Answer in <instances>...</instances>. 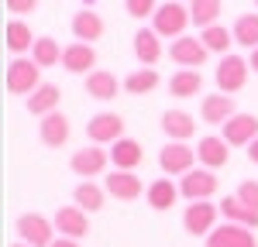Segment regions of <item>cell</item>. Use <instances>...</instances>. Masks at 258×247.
I'll return each instance as SVG.
<instances>
[{
	"label": "cell",
	"mask_w": 258,
	"mask_h": 247,
	"mask_svg": "<svg viewBox=\"0 0 258 247\" xmlns=\"http://www.w3.org/2000/svg\"><path fill=\"white\" fill-rule=\"evenodd\" d=\"M4 82H7V93L11 96H31L35 89L41 86V69L31 55L24 59H11L7 72H4Z\"/></svg>",
	"instance_id": "obj_2"
},
{
	"label": "cell",
	"mask_w": 258,
	"mask_h": 247,
	"mask_svg": "<svg viewBox=\"0 0 258 247\" xmlns=\"http://www.w3.org/2000/svg\"><path fill=\"white\" fill-rule=\"evenodd\" d=\"M145 158V151H141V144L135 138H120L117 144H110V162L117 172H135Z\"/></svg>",
	"instance_id": "obj_23"
},
{
	"label": "cell",
	"mask_w": 258,
	"mask_h": 247,
	"mask_svg": "<svg viewBox=\"0 0 258 247\" xmlns=\"http://www.w3.org/2000/svg\"><path fill=\"white\" fill-rule=\"evenodd\" d=\"M207 55H210V48L200 38H189V35H182L179 41L169 45V59L176 62L179 69H200L207 62Z\"/></svg>",
	"instance_id": "obj_10"
},
{
	"label": "cell",
	"mask_w": 258,
	"mask_h": 247,
	"mask_svg": "<svg viewBox=\"0 0 258 247\" xmlns=\"http://www.w3.org/2000/svg\"><path fill=\"white\" fill-rule=\"evenodd\" d=\"M73 35H76V41H83V45L100 41L103 38V18H100L97 11H80V14L73 18Z\"/></svg>",
	"instance_id": "obj_25"
},
{
	"label": "cell",
	"mask_w": 258,
	"mask_h": 247,
	"mask_svg": "<svg viewBox=\"0 0 258 247\" xmlns=\"http://www.w3.org/2000/svg\"><path fill=\"white\" fill-rule=\"evenodd\" d=\"M220 138L231 148H248L258 138V117L255 113H234L231 120L220 127Z\"/></svg>",
	"instance_id": "obj_11"
},
{
	"label": "cell",
	"mask_w": 258,
	"mask_h": 247,
	"mask_svg": "<svg viewBox=\"0 0 258 247\" xmlns=\"http://www.w3.org/2000/svg\"><path fill=\"white\" fill-rule=\"evenodd\" d=\"M35 41H38V38L31 35V28H28L21 18L7 21V52H11L14 59H24V52H31Z\"/></svg>",
	"instance_id": "obj_24"
},
{
	"label": "cell",
	"mask_w": 258,
	"mask_h": 247,
	"mask_svg": "<svg viewBox=\"0 0 258 247\" xmlns=\"http://www.w3.org/2000/svg\"><path fill=\"white\" fill-rule=\"evenodd\" d=\"M248 162H251V165H258V138H255L251 144H248Z\"/></svg>",
	"instance_id": "obj_38"
},
{
	"label": "cell",
	"mask_w": 258,
	"mask_h": 247,
	"mask_svg": "<svg viewBox=\"0 0 258 247\" xmlns=\"http://www.w3.org/2000/svg\"><path fill=\"white\" fill-rule=\"evenodd\" d=\"M220 0H193L189 4V18H193V24H197L200 31H207V28H214V24H220Z\"/></svg>",
	"instance_id": "obj_30"
},
{
	"label": "cell",
	"mask_w": 258,
	"mask_h": 247,
	"mask_svg": "<svg viewBox=\"0 0 258 247\" xmlns=\"http://www.w3.org/2000/svg\"><path fill=\"white\" fill-rule=\"evenodd\" d=\"M11 247H28V244H24V240H18V244H11Z\"/></svg>",
	"instance_id": "obj_41"
},
{
	"label": "cell",
	"mask_w": 258,
	"mask_h": 247,
	"mask_svg": "<svg viewBox=\"0 0 258 247\" xmlns=\"http://www.w3.org/2000/svg\"><path fill=\"white\" fill-rule=\"evenodd\" d=\"M103 182H107V196H114L120 203H131V199L141 196V179L135 172H117V168H114Z\"/></svg>",
	"instance_id": "obj_19"
},
{
	"label": "cell",
	"mask_w": 258,
	"mask_h": 247,
	"mask_svg": "<svg viewBox=\"0 0 258 247\" xmlns=\"http://www.w3.org/2000/svg\"><path fill=\"white\" fill-rule=\"evenodd\" d=\"M234 113H238L234 110V100L224 96V93H210V96H203V103H200V117L207 124H217V127H224Z\"/></svg>",
	"instance_id": "obj_20"
},
{
	"label": "cell",
	"mask_w": 258,
	"mask_h": 247,
	"mask_svg": "<svg viewBox=\"0 0 258 247\" xmlns=\"http://www.w3.org/2000/svg\"><path fill=\"white\" fill-rule=\"evenodd\" d=\"M69 134H73V127H69V117L55 110V113H48L45 120L38 124V138L45 148H62V144L69 141Z\"/></svg>",
	"instance_id": "obj_17"
},
{
	"label": "cell",
	"mask_w": 258,
	"mask_h": 247,
	"mask_svg": "<svg viewBox=\"0 0 258 247\" xmlns=\"http://www.w3.org/2000/svg\"><path fill=\"white\" fill-rule=\"evenodd\" d=\"M193 24L189 18V7L186 4H179V0H169V4H159V11H155V18H152V31L159 35V38H169V41H179L186 35V28Z\"/></svg>",
	"instance_id": "obj_1"
},
{
	"label": "cell",
	"mask_w": 258,
	"mask_h": 247,
	"mask_svg": "<svg viewBox=\"0 0 258 247\" xmlns=\"http://www.w3.org/2000/svg\"><path fill=\"white\" fill-rule=\"evenodd\" d=\"M255 4H258V0H255Z\"/></svg>",
	"instance_id": "obj_43"
},
{
	"label": "cell",
	"mask_w": 258,
	"mask_h": 247,
	"mask_svg": "<svg viewBox=\"0 0 258 247\" xmlns=\"http://www.w3.org/2000/svg\"><path fill=\"white\" fill-rule=\"evenodd\" d=\"M162 131H165L169 141L186 144L197 134V120H193V113H186V110H165V113H162Z\"/></svg>",
	"instance_id": "obj_18"
},
{
	"label": "cell",
	"mask_w": 258,
	"mask_h": 247,
	"mask_svg": "<svg viewBox=\"0 0 258 247\" xmlns=\"http://www.w3.org/2000/svg\"><path fill=\"white\" fill-rule=\"evenodd\" d=\"M248 65H251V72H258V48L251 52V62H248Z\"/></svg>",
	"instance_id": "obj_40"
},
{
	"label": "cell",
	"mask_w": 258,
	"mask_h": 247,
	"mask_svg": "<svg viewBox=\"0 0 258 247\" xmlns=\"http://www.w3.org/2000/svg\"><path fill=\"white\" fill-rule=\"evenodd\" d=\"M124 89H127L131 96H145V93L159 89V72H155V69H138V72H127Z\"/></svg>",
	"instance_id": "obj_33"
},
{
	"label": "cell",
	"mask_w": 258,
	"mask_h": 247,
	"mask_svg": "<svg viewBox=\"0 0 258 247\" xmlns=\"http://www.w3.org/2000/svg\"><path fill=\"white\" fill-rule=\"evenodd\" d=\"M86 134L93 144H117L124 138V117L114 113V110H103V113H93L90 124H86Z\"/></svg>",
	"instance_id": "obj_8"
},
{
	"label": "cell",
	"mask_w": 258,
	"mask_h": 247,
	"mask_svg": "<svg viewBox=\"0 0 258 247\" xmlns=\"http://www.w3.org/2000/svg\"><path fill=\"white\" fill-rule=\"evenodd\" d=\"M231 35H234V45H244V48H258V14H241L234 21V28H231Z\"/></svg>",
	"instance_id": "obj_32"
},
{
	"label": "cell",
	"mask_w": 258,
	"mask_h": 247,
	"mask_svg": "<svg viewBox=\"0 0 258 247\" xmlns=\"http://www.w3.org/2000/svg\"><path fill=\"white\" fill-rule=\"evenodd\" d=\"M200 41L210 48V52H220V55H231V45H234V35L224 28V24H214L207 31H200Z\"/></svg>",
	"instance_id": "obj_34"
},
{
	"label": "cell",
	"mask_w": 258,
	"mask_h": 247,
	"mask_svg": "<svg viewBox=\"0 0 258 247\" xmlns=\"http://www.w3.org/2000/svg\"><path fill=\"white\" fill-rule=\"evenodd\" d=\"M217 216H220V206H214L210 199L189 203L186 209H182V230H186L189 237H210V233L220 226Z\"/></svg>",
	"instance_id": "obj_3"
},
{
	"label": "cell",
	"mask_w": 258,
	"mask_h": 247,
	"mask_svg": "<svg viewBox=\"0 0 258 247\" xmlns=\"http://www.w3.org/2000/svg\"><path fill=\"white\" fill-rule=\"evenodd\" d=\"M73 203L80 206L83 213H97V209H103V203H107V185L80 182L73 189Z\"/></svg>",
	"instance_id": "obj_27"
},
{
	"label": "cell",
	"mask_w": 258,
	"mask_h": 247,
	"mask_svg": "<svg viewBox=\"0 0 258 247\" xmlns=\"http://www.w3.org/2000/svg\"><path fill=\"white\" fill-rule=\"evenodd\" d=\"M135 55H138L141 69H155V62L165 55V52H162V38L152 28H141L138 35H135Z\"/></svg>",
	"instance_id": "obj_22"
},
{
	"label": "cell",
	"mask_w": 258,
	"mask_h": 247,
	"mask_svg": "<svg viewBox=\"0 0 258 247\" xmlns=\"http://www.w3.org/2000/svg\"><path fill=\"white\" fill-rule=\"evenodd\" d=\"M234 196H238L251 213H258V182H255V179H244V182L238 185V192H234Z\"/></svg>",
	"instance_id": "obj_36"
},
{
	"label": "cell",
	"mask_w": 258,
	"mask_h": 247,
	"mask_svg": "<svg viewBox=\"0 0 258 247\" xmlns=\"http://www.w3.org/2000/svg\"><path fill=\"white\" fill-rule=\"evenodd\" d=\"M197 162H200L197 151H193L189 144H182V141H169L159 151V165H162V172H165V179H172V175H179V179L189 175Z\"/></svg>",
	"instance_id": "obj_6"
},
{
	"label": "cell",
	"mask_w": 258,
	"mask_h": 247,
	"mask_svg": "<svg viewBox=\"0 0 258 247\" xmlns=\"http://www.w3.org/2000/svg\"><path fill=\"white\" fill-rule=\"evenodd\" d=\"M179 4H193V0H179Z\"/></svg>",
	"instance_id": "obj_42"
},
{
	"label": "cell",
	"mask_w": 258,
	"mask_h": 247,
	"mask_svg": "<svg viewBox=\"0 0 258 247\" xmlns=\"http://www.w3.org/2000/svg\"><path fill=\"white\" fill-rule=\"evenodd\" d=\"M62 69L66 72H73V76H90V72H97V48L93 45H66V52H62Z\"/></svg>",
	"instance_id": "obj_13"
},
{
	"label": "cell",
	"mask_w": 258,
	"mask_h": 247,
	"mask_svg": "<svg viewBox=\"0 0 258 247\" xmlns=\"http://www.w3.org/2000/svg\"><path fill=\"white\" fill-rule=\"evenodd\" d=\"M59 100H62V89L55 86V82H41L38 89L28 96V113L31 117H38V120H45L48 113H55L59 110Z\"/></svg>",
	"instance_id": "obj_16"
},
{
	"label": "cell",
	"mask_w": 258,
	"mask_h": 247,
	"mask_svg": "<svg viewBox=\"0 0 258 247\" xmlns=\"http://www.w3.org/2000/svg\"><path fill=\"white\" fill-rule=\"evenodd\" d=\"M124 11H127V18H155V11H159V4L155 0H124Z\"/></svg>",
	"instance_id": "obj_35"
},
{
	"label": "cell",
	"mask_w": 258,
	"mask_h": 247,
	"mask_svg": "<svg viewBox=\"0 0 258 247\" xmlns=\"http://www.w3.org/2000/svg\"><path fill=\"white\" fill-rule=\"evenodd\" d=\"M207 247H258L255 230L238 223H220L210 237H207Z\"/></svg>",
	"instance_id": "obj_14"
},
{
	"label": "cell",
	"mask_w": 258,
	"mask_h": 247,
	"mask_svg": "<svg viewBox=\"0 0 258 247\" xmlns=\"http://www.w3.org/2000/svg\"><path fill=\"white\" fill-rule=\"evenodd\" d=\"M120 89H124V82H117V76L107 72V69H97V72L86 76V96H93V100H100V103L114 100Z\"/></svg>",
	"instance_id": "obj_21"
},
{
	"label": "cell",
	"mask_w": 258,
	"mask_h": 247,
	"mask_svg": "<svg viewBox=\"0 0 258 247\" xmlns=\"http://www.w3.org/2000/svg\"><path fill=\"white\" fill-rule=\"evenodd\" d=\"M197 158H200V165L203 168H224L227 165V158H231V144L224 141L220 134H210V138H200V144H197Z\"/></svg>",
	"instance_id": "obj_15"
},
{
	"label": "cell",
	"mask_w": 258,
	"mask_h": 247,
	"mask_svg": "<svg viewBox=\"0 0 258 247\" xmlns=\"http://www.w3.org/2000/svg\"><path fill=\"white\" fill-rule=\"evenodd\" d=\"M18 237L28 247H52L55 244V223L41 213H24V216H18Z\"/></svg>",
	"instance_id": "obj_4"
},
{
	"label": "cell",
	"mask_w": 258,
	"mask_h": 247,
	"mask_svg": "<svg viewBox=\"0 0 258 247\" xmlns=\"http://www.w3.org/2000/svg\"><path fill=\"white\" fill-rule=\"evenodd\" d=\"M220 213H224V223H238V226H248V230H255V226H258V213H251L238 196H224Z\"/></svg>",
	"instance_id": "obj_29"
},
{
	"label": "cell",
	"mask_w": 258,
	"mask_h": 247,
	"mask_svg": "<svg viewBox=\"0 0 258 247\" xmlns=\"http://www.w3.org/2000/svg\"><path fill=\"white\" fill-rule=\"evenodd\" d=\"M62 52H66V48H59V41H55V38L41 35V38L35 41V48H31V59L38 62V69H52V65H59V62H62Z\"/></svg>",
	"instance_id": "obj_31"
},
{
	"label": "cell",
	"mask_w": 258,
	"mask_h": 247,
	"mask_svg": "<svg viewBox=\"0 0 258 247\" xmlns=\"http://www.w3.org/2000/svg\"><path fill=\"white\" fill-rule=\"evenodd\" d=\"M107 165H110V151H103L100 144H86V148H80V151L69 158V168L80 175L83 182H90V179L103 175Z\"/></svg>",
	"instance_id": "obj_7"
},
{
	"label": "cell",
	"mask_w": 258,
	"mask_h": 247,
	"mask_svg": "<svg viewBox=\"0 0 258 247\" xmlns=\"http://www.w3.org/2000/svg\"><path fill=\"white\" fill-rule=\"evenodd\" d=\"M200 89H203V76H200L197 69H179L169 79V93L176 100H189V96H197Z\"/></svg>",
	"instance_id": "obj_28"
},
{
	"label": "cell",
	"mask_w": 258,
	"mask_h": 247,
	"mask_svg": "<svg viewBox=\"0 0 258 247\" xmlns=\"http://www.w3.org/2000/svg\"><path fill=\"white\" fill-rule=\"evenodd\" d=\"M145 196H148V206H152V209L165 213V209H172V206H176V199L182 196V192H179V182L159 179V182H152L148 189H145Z\"/></svg>",
	"instance_id": "obj_26"
},
{
	"label": "cell",
	"mask_w": 258,
	"mask_h": 247,
	"mask_svg": "<svg viewBox=\"0 0 258 247\" xmlns=\"http://www.w3.org/2000/svg\"><path fill=\"white\" fill-rule=\"evenodd\" d=\"M179 192H182L189 203H203V199H210V196L217 192V175H214L210 168H193L189 175H182Z\"/></svg>",
	"instance_id": "obj_12"
},
{
	"label": "cell",
	"mask_w": 258,
	"mask_h": 247,
	"mask_svg": "<svg viewBox=\"0 0 258 247\" xmlns=\"http://www.w3.org/2000/svg\"><path fill=\"white\" fill-rule=\"evenodd\" d=\"M4 4H7V11L14 18H24V14H35L38 11V0H4Z\"/></svg>",
	"instance_id": "obj_37"
},
{
	"label": "cell",
	"mask_w": 258,
	"mask_h": 247,
	"mask_svg": "<svg viewBox=\"0 0 258 247\" xmlns=\"http://www.w3.org/2000/svg\"><path fill=\"white\" fill-rule=\"evenodd\" d=\"M52 223L59 230V237H69V240H83L86 233H90V213H83L80 206H59L55 209V216H52Z\"/></svg>",
	"instance_id": "obj_9"
},
{
	"label": "cell",
	"mask_w": 258,
	"mask_h": 247,
	"mask_svg": "<svg viewBox=\"0 0 258 247\" xmlns=\"http://www.w3.org/2000/svg\"><path fill=\"white\" fill-rule=\"evenodd\" d=\"M52 247H80V240H69V237H59Z\"/></svg>",
	"instance_id": "obj_39"
},
{
	"label": "cell",
	"mask_w": 258,
	"mask_h": 247,
	"mask_svg": "<svg viewBox=\"0 0 258 247\" xmlns=\"http://www.w3.org/2000/svg\"><path fill=\"white\" fill-rule=\"evenodd\" d=\"M248 59H241V55H224L217 65V72H214V79H217V89L224 96H234L244 89V82H248Z\"/></svg>",
	"instance_id": "obj_5"
}]
</instances>
